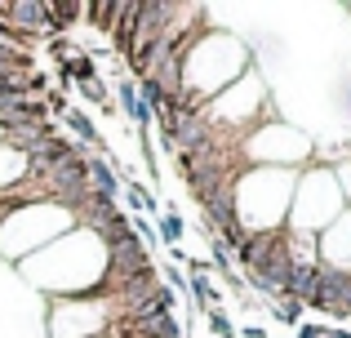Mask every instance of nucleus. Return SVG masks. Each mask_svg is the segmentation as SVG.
<instances>
[{
    "mask_svg": "<svg viewBox=\"0 0 351 338\" xmlns=\"http://www.w3.org/2000/svg\"><path fill=\"white\" fill-rule=\"evenodd\" d=\"M116 98H120V112L129 116V125H134V134H152V112H147V103L138 98V85L129 76H120Z\"/></svg>",
    "mask_w": 351,
    "mask_h": 338,
    "instance_id": "nucleus-1",
    "label": "nucleus"
},
{
    "mask_svg": "<svg viewBox=\"0 0 351 338\" xmlns=\"http://www.w3.org/2000/svg\"><path fill=\"white\" fill-rule=\"evenodd\" d=\"M45 14H49V36H62L67 27H76V18L85 14L80 0H45Z\"/></svg>",
    "mask_w": 351,
    "mask_h": 338,
    "instance_id": "nucleus-2",
    "label": "nucleus"
},
{
    "mask_svg": "<svg viewBox=\"0 0 351 338\" xmlns=\"http://www.w3.org/2000/svg\"><path fill=\"white\" fill-rule=\"evenodd\" d=\"M116 14H120V0H94V5H85V23L94 27V32H103V36H112V27H116Z\"/></svg>",
    "mask_w": 351,
    "mask_h": 338,
    "instance_id": "nucleus-3",
    "label": "nucleus"
},
{
    "mask_svg": "<svg viewBox=\"0 0 351 338\" xmlns=\"http://www.w3.org/2000/svg\"><path fill=\"white\" fill-rule=\"evenodd\" d=\"M267 312H271L280 325H293V330H298V325H302V316H307V307H302L298 298L280 294V298H271V307H267Z\"/></svg>",
    "mask_w": 351,
    "mask_h": 338,
    "instance_id": "nucleus-4",
    "label": "nucleus"
},
{
    "mask_svg": "<svg viewBox=\"0 0 351 338\" xmlns=\"http://www.w3.org/2000/svg\"><path fill=\"white\" fill-rule=\"evenodd\" d=\"M125 200L138 209V214H156V191H152V187H143L134 173L125 178Z\"/></svg>",
    "mask_w": 351,
    "mask_h": 338,
    "instance_id": "nucleus-5",
    "label": "nucleus"
},
{
    "mask_svg": "<svg viewBox=\"0 0 351 338\" xmlns=\"http://www.w3.org/2000/svg\"><path fill=\"white\" fill-rule=\"evenodd\" d=\"M152 227L160 232V241H165V245H178L182 236H187V223H182V214H178L173 205H169V214H160V218H156Z\"/></svg>",
    "mask_w": 351,
    "mask_h": 338,
    "instance_id": "nucleus-6",
    "label": "nucleus"
},
{
    "mask_svg": "<svg viewBox=\"0 0 351 338\" xmlns=\"http://www.w3.org/2000/svg\"><path fill=\"white\" fill-rule=\"evenodd\" d=\"M205 325H209V330H214L218 338H236V325L227 321L223 312H205Z\"/></svg>",
    "mask_w": 351,
    "mask_h": 338,
    "instance_id": "nucleus-7",
    "label": "nucleus"
},
{
    "mask_svg": "<svg viewBox=\"0 0 351 338\" xmlns=\"http://www.w3.org/2000/svg\"><path fill=\"white\" fill-rule=\"evenodd\" d=\"M325 330H329V325H320V321H302L298 338H325Z\"/></svg>",
    "mask_w": 351,
    "mask_h": 338,
    "instance_id": "nucleus-8",
    "label": "nucleus"
},
{
    "mask_svg": "<svg viewBox=\"0 0 351 338\" xmlns=\"http://www.w3.org/2000/svg\"><path fill=\"white\" fill-rule=\"evenodd\" d=\"M169 285L178 289V294H187V276H182V271H173V267H169Z\"/></svg>",
    "mask_w": 351,
    "mask_h": 338,
    "instance_id": "nucleus-9",
    "label": "nucleus"
},
{
    "mask_svg": "<svg viewBox=\"0 0 351 338\" xmlns=\"http://www.w3.org/2000/svg\"><path fill=\"white\" fill-rule=\"evenodd\" d=\"M240 334H245V338H267V330H263V325H245Z\"/></svg>",
    "mask_w": 351,
    "mask_h": 338,
    "instance_id": "nucleus-10",
    "label": "nucleus"
},
{
    "mask_svg": "<svg viewBox=\"0 0 351 338\" xmlns=\"http://www.w3.org/2000/svg\"><path fill=\"white\" fill-rule=\"evenodd\" d=\"M325 338H351V330H343V325H329Z\"/></svg>",
    "mask_w": 351,
    "mask_h": 338,
    "instance_id": "nucleus-11",
    "label": "nucleus"
}]
</instances>
